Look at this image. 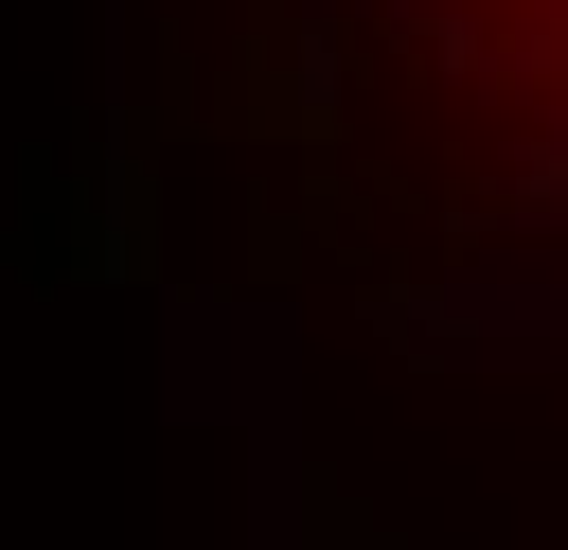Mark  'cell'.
Instances as JSON below:
<instances>
[{"label":"cell","instance_id":"6da1fadb","mask_svg":"<svg viewBox=\"0 0 568 550\" xmlns=\"http://www.w3.org/2000/svg\"><path fill=\"white\" fill-rule=\"evenodd\" d=\"M444 35H462L479 71H515L532 124H568V0H444Z\"/></svg>","mask_w":568,"mask_h":550}]
</instances>
